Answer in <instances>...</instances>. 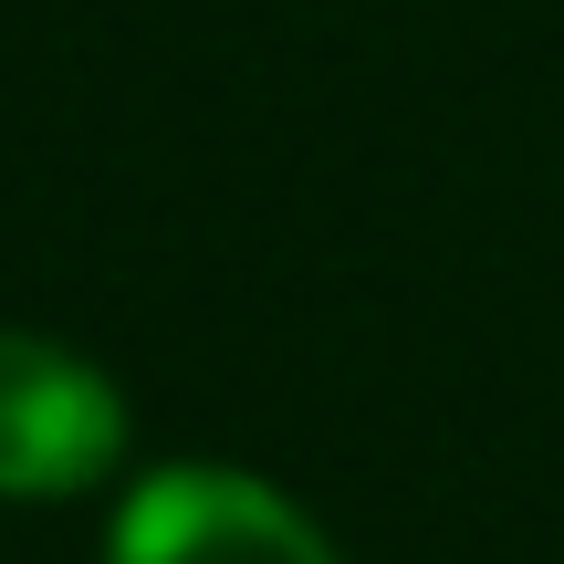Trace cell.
Here are the masks:
<instances>
[{
    "mask_svg": "<svg viewBox=\"0 0 564 564\" xmlns=\"http://www.w3.org/2000/svg\"><path fill=\"white\" fill-rule=\"evenodd\" d=\"M126 460V398L105 366L42 335H0V502H63Z\"/></svg>",
    "mask_w": 564,
    "mask_h": 564,
    "instance_id": "cell-1",
    "label": "cell"
},
{
    "mask_svg": "<svg viewBox=\"0 0 564 564\" xmlns=\"http://www.w3.org/2000/svg\"><path fill=\"white\" fill-rule=\"evenodd\" d=\"M105 564H335V544L282 491L188 460V470H158V481L126 491Z\"/></svg>",
    "mask_w": 564,
    "mask_h": 564,
    "instance_id": "cell-2",
    "label": "cell"
}]
</instances>
